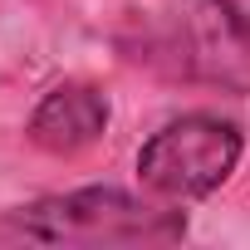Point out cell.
I'll return each instance as SVG.
<instances>
[{
  "label": "cell",
  "instance_id": "cell-2",
  "mask_svg": "<svg viewBox=\"0 0 250 250\" xmlns=\"http://www.w3.org/2000/svg\"><path fill=\"white\" fill-rule=\"evenodd\" d=\"M187 211L143 201L123 187H79L0 216V245H177Z\"/></svg>",
  "mask_w": 250,
  "mask_h": 250
},
{
  "label": "cell",
  "instance_id": "cell-3",
  "mask_svg": "<svg viewBox=\"0 0 250 250\" xmlns=\"http://www.w3.org/2000/svg\"><path fill=\"white\" fill-rule=\"evenodd\" d=\"M240 152H245L240 123L201 108V113H182V118L162 123L143 143L138 177L157 201L187 206V201L221 191L230 182V172L240 167Z\"/></svg>",
  "mask_w": 250,
  "mask_h": 250
},
{
  "label": "cell",
  "instance_id": "cell-1",
  "mask_svg": "<svg viewBox=\"0 0 250 250\" xmlns=\"http://www.w3.org/2000/svg\"><path fill=\"white\" fill-rule=\"evenodd\" d=\"M113 44L157 79L250 98V10L235 0H147Z\"/></svg>",
  "mask_w": 250,
  "mask_h": 250
},
{
  "label": "cell",
  "instance_id": "cell-4",
  "mask_svg": "<svg viewBox=\"0 0 250 250\" xmlns=\"http://www.w3.org/2000/svg\"><path fill=\"white\" fill-rule=\"evenodd\" d=\"M108 118H113V108H108L103 88L74 79V83H54V88L35 103L25 133H30V143H35L40 152H49V157H79V152H88L93 143H103Z\"/></svg>",
  "mask_w": 250,
  "mask_h": 250
}]
</instances>
